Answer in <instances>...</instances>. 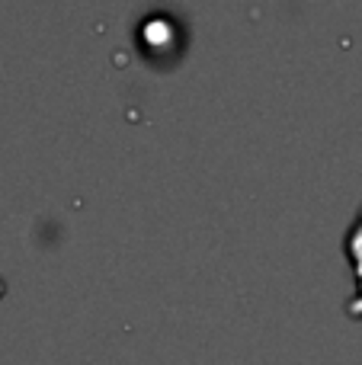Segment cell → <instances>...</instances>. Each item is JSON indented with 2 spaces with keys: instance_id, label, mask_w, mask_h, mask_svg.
Wrapping results in <instances>:
<instances>
[{
  "instance_id": "obj_1",
  "label": "cell",
  "mask_w": 362,
  "mask_h": 365,
  "mask_svg": "<svg viewBox=\"0 0 362 365\" xmlns=\"http://www.w3.org/2000/svg\"><path fill=\"white\" fill-rule=\"evenodd\" d=\"M346 253H350L353 272H356V298L350 302V314L362 317V212H359L356 225H353L350 237H346Z\"/></svg>"
}]
</instances>
